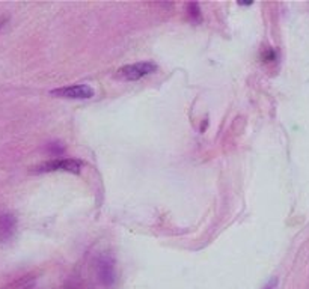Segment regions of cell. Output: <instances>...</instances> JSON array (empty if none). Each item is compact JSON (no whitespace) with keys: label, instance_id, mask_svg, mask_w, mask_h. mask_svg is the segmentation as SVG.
<instances>
[{"label":"cell","instance_id":"5b68a950","mask_svg":"<svg viewBox=\"0 0 309 289\" xmlns=\"http://www.w3.org/2000/svg\"><path fill=\"white\" fill-rule=\"evenodd\" d=\"M15 228V218L11 214L0 215V232L3 235H9Z\"/></svg>","mask_w":309,"mask_h":289},{"label":"cell","instance_id":"3957f363","mask_svg":"<svg viewBox=\"0 0 309 289\" xmlns=\"http://www.w3.org/2000/svg\"><path fill=\"white\" fill-rule=\"evenodd\" d=\"M83 167V163L74 158H62V160H53L37 167L35 172H54V170H64L71 173H79Z\"/></svg>","mask_w":309,"mask_h":289},{"label":"cell","instance_id":"ba28073f","mask_svg":"<svg viewBox=\"0 0 309 289\" xmlns=\"http://www.w3.org/2000/svg\"><path fill=\"white\" fill-rule=\"evenodd\" d=\"M263 57H264L265 62H273V60L276 59V53H274V50H273V48H268V50H265L264 51Z\"/></svg>","mask_w":309,"mask_h":289},{"label":"cell","instance_id":"7c38bea8","mask_svg":"<svg viewBox=\"0 0 309 289\" xmlns=\"http://www.w3.org/2000/svg\"><path fill=\"white\" fill-rule=\"evenodd\" d=\"M65 289H79V288H77V286H73V285H70L68 288H65Z\"/></svg>","mask_w":309,"mask_h":289},{"label":"cell","instance_id":"7a4b0ae2","mask_svg":"<svg viewBox=\"0 0 309 289\" xmlns=\"http://www.w3.org/2000/svg\"><path fill=\"white\" fill-rule=\"evenodd\" d=\"M53 95L60 97V98H71V100H88L94 97V89L88 84H74V86H67L60 89L51 90Z\"/></svg>","mask_w":309,"mask_h":289},{"label":"cell","instance_id":"6da1fadb","mask_svg":"<svg viewBox=\"0 0 309 289\" xmlns=\"http://www.w3.org/2000/svg\"><path fill=\"white\" fill-rule=\"evenodd\" d=\"M157 70V65L154 62H137L133 65L122 67L121 70L116 71V77L126 82H134L139 80L148 74H152Z\"/></svg>","mask_w":309,"mask_h":289},{"label":"cell","instance_id":"30bf717a","mask_svg":"<svg viewBox=\"0 0 309 289\" xmlns=\"http://www.w3.org/2000/svg\"><path fill=\"white\" fill-rule=\"evenodd\" d=\"M5 23H6V18H5V17H0V27H3Z\"/></svg>","mask_w":309,"mask_h":289},{"label":"cell","instance_id":"8fae6325","mask_svg":"<svg viewBox=\"0 0 309 289\" xmlns=\"http://www.w3.org/2000/svg\"><path fill=\"white\" fill-rule=\"evenodd\" d=\"M238 5H252V0L251 2H238Z\"/></svg>","mask_w":309,"mask_h":289},{"label":"cell","instance_id":"52a82bcc","mask_svg":"<svg viewBox=\"0 0 309 289\" xmlns=\"http://www.w3.org/2000/svg\"><path fill=\"white\" fill-rule=\"evenodd\" d=\"M45 149H47V152L48 154H51V155H62L64 154V146L60 145V143H57V142H51V143H47V146H45Z\"/></svg>","mask_w":309,"mask_h":289},{"label":"cell","instance_id":"277c9868","mask_svg":"<svg viewBox=\"0 0 309 289\" xmlns=\"http://www.w3.org/2000/svg\"><path fill=\"white\" fill-rule=\"evenodd\" d=\"M97 276L101 285L106 288H110L115 283V267L110 258L103 256L97 261Z\"/></svg>","mask_w":309,"mask_h":289},{"label":"cell","instance_id":"9c48e42d","mask_svg":"<svg viewBox=\"0 0 309 289\" xmlns=\"http://www.w3.org/2000/svg\"><path fill=\"white\" fill-rule=\"evenodd\" d=\"M276 285H277V279L274 277V279H271V280H270L263 289H274L276 288Z\"/></svg>","mask_w":309,"mask_h":289},{"label":"cell","instance_id":"8992f818","mask_svg":"<svg viewBox=\"0 0 309 289\" xmlns=\"http://www.w3.org/2000/svg\"><path fill=\"white\" fill-rule=\"evenodd\" d=\"M187 14L192 20L195 21H199L201 20V9H199V5L196 2H192V3H187Z\"/></svg>","mask_w":309,"mask_h":289}]
</instances>
